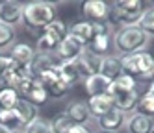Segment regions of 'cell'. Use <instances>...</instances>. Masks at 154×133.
<instances>
[{"label":"cell","mask_w":154,"mask_h":133,"mask_svg":"<svg viewBox=\"0 0 154 133\" xmlns=\"http://www.w3.org/2000/svg\"><path fill=\"white\" fill-rule=\"evenodd\" d=\"M123 74L134 78L137 83H150L154 80V58L149 52H136L128 55H119Z\"/></svg>","instance_id":"cell-1"},{"label":"cell","mask_w":154,"mask_h":133,"mask_svg":"<svg viewBox=\"0 0 154 133\" xmlns=\"http://www.w3.org/2000/svg\"><path fill=\"white\" fill-rule=\"evenodd\" d=\"M145 2L143 0H117L109 6V15H108V24L109 26H132L137 24L141 15L145 13Z\"/></svg>","instance_id":"cell-2"},{"label":"cell","mask_w":154,"mask_h":133,"mask_svg":"<svg viewBox=\"0 0 154 133\" xmlns=\"http://www.w3.org/2000/svg\"><path fill=\"white\" fill-rule=\"evenodd\" d=\"M149 37L137 24L132 26H123L113 33V48L121 55H128V54H136L143 52V48L147 46Z\"/></svg>","instance_id":"cell-3"},{"label":"cell","mask_w":154,"mask_h":133,"mask_svg":"<svg viewBox=\"0 0 154 133\" xmlns=\"http://www.w3.org/2000/svg\"><path fill=\"white\" fill-rule=\"evenodd\" d=\"M56 20V9L52 2H32L24 4L23 22L30 30H43Z\"/></svg>","instance_id":"cell-4"},{"label":"cell","mask_w":154,"mask_h":133,"mask_svg":"<svg viewBox=\"0 0 154 133\" xmlns=\"http://www.w3.org/2000/svg\"><path fill=\"white\" fill-rule=\"evenodd\" d=\"M69 35V26L63 20H54L47 28H43V33L37 37V52L52 54L56 52L58 44Z\"/></svg>","instance_id":"cell-5"},{"label":"cell","mask_w":154,"mask_h":133,"mask_svg":"<svg viewBox=\"0 0 154 133\" xmlns=\"http://www.w3.org/2000/svg\"><path fill=\"white\" fill-rule=\"evenodd\" d=\"M93 28H95V37L85 46V50L97 58H106L113 48V31H112L113 28L108 22H93Z\"/></svg>","instance_id":"cell-6"},{"label":"cell","mask_w":154,"mask_h":133,"mask_svg":"<svg viewBox=\"0 0 154 133\" xmlns=\"http://www.w3.org/2000/svg\"><path fill=\"white\" fill-rule=\"evenodd\" d=\"M35 80H39V83L45 87L48 98H54V100L65 98V96L69 94V91H71V85L65 83V80H63V78L60 76V72H58V65L54 66V69L43 72L39 78H35Z\"/></svg>","instance_id":"cell-7"},{"label":"cell","mask_w":154,"mask_h":133,"mask_svg":"<svg viewBox=\"0 0 154 133\" xmlns=\"http://www.w3.org/2000/svg\"><path fill=\"white\" fill-rule=\"evenodd\" d=\"M15 91L19 93L20 98L28 100V102L34 104L35 107L47 104V100H48V94L45 91V87L39 83V80H35V78H32V76L24 78V80L15 87Z\"/></svg>","instance_id":"cell-8"},{"label":"cell","mask_w":154,"mask_h":133,"mask_svg":"<svg viewBox=\"0 0 154 133\" xmlns=\"http://www.w3.org/2000/svg\"><path fill=\"white\" fill-rule=\"evenodd\" d=\"M85 46L78 41V39H74L71 35H67L60 44H58V48L56 52H54V55H56V59L60 63H65V61H74V59H78L80 55L84 54Z\"/></svg>","instance_id":"cell-9"},{"label":"cell","mask_w":154,"mask_h":133,"mask_svg":"<svg viewBox=\"0 0 154 133\" xmlns=\"http://www.w3.org/2000/svg\"><path fill=\"white\" fill-rule=\"evenodd\" d=\"M80 13L87 22H108L109 6L102 0H85L80 4Z\"/></svg>","instance_id":"cell-10"},{"label":"cell","mask_w":154,"mask_h":133,"mask_svg":"<svg viewBox=\"0 0 154 133\" xmlns=\"http://www.w3.org/2000/svg\"><path fill=\"white\" fill-rule=\"evenodd\" d=\"M23 11H24V4L20 2H13V0L2 2L0 4V22L13 28L19 22H23Z\"/></svg>","instance_id":"cell-11"},{"label":"cell","mask_w":154,"mask_h":133,"mask_svg":"<svg viewBox=\"0 0 154 133\" xmlns=\"http://www.w3.org/2000/svg\"><path fill=\"white\" fill-rule=\"evenodd\" d=\"M126 124V115L119 109H112L100 118H97V126L100 128V131H109V133H117L119 129H123Z\"/></svg>","instance_id":"cell-12"},{"label":"cell","mask_w":154,"mask_h":133,"mask_svg":"<svg viewBox=\"0 0 154 133\" xmlns=\"http://www.w3.org/2000/svg\"><path fill=\"white\" fill-rule=\"evenodd\" d=\"M100 63H102V58H97V55L89 54L87 50H84V54L80 55L78 59H74L76 70H78L80 78H84V80L100 72Z\"/></svg>","instance_id":"cell-13"},{"label":"cell","mask_w":154,"mask_h":133,"mask_svg":"<svg viewBox=\"0 0 154 133\" xmlns=\"http://www.w3.org/2000/svg\"><path fill=\"white\" fill-rule=\"evenodd\" d=\"M60 61L56 59V55L52 54H45V52H35L34 59H32L28 70H30V76L32 78H39L43 72H47L50 69H54Z\"/></svg>","instance_id":"cell-14"},{"label":"cell","mask_w":154,"mask_h":133,"mask_svg":"<svg viewBox=\"0 0 154 133\" xmlns=\"http://www.w3.org/2000/svg\"><path fill=\"white\" fill-rule=\"evenodd\" d=\"M125 128L128 133H154V118L145 117L136 111L130 117H126Z\"/></svg>","instance_id":"cell-15"},{"label":"cell","mask_w":154,"mask_h":133,"mask_svg":"<svg viewBox=\"0 0 154 133\" xmlns=\"http://www.w3.org/2000/svg\"><path fill=\"white\" fill-rule=\"evenodd\" d=\"M65 115L69 117L71 124H76V126H87L91 120V115H89V109H87V104L85 102H71L65 109Z\"/></svg>","instance_id":"cell-16"},{"label":"cell","mask_w":154,"mask_h":133,"mask_svg":"<svg viewBox=\"0 0 154 133\" xmlns=\"http://www.w3.org/2000/svg\"><path fill=\"white\" fill-rule=\"evenodd\" d=\"M87 109H89V115L95 117V118H100L102 115H106L108 111H112L115 105H113V98L112 94H100V96H93L87 100Z\"/></svg>","instance_id":"cell-17"},{"label":"cell","mask_w":154,"mask_h":133,"mask_svg":"<svg viewBox=\"0 0 154 133\" xmlns=\"http://www.w3.org/2000/svg\"><path fill=\"white\" fill-rule=\"evenodd\" d=\"M109 87H112V81L106 80L104 76L100 74H95L89 76L84 80V89H85V94L93 98V96H100V94H108L109 93Z\"/></svg>","instance_id":"cell-18"},{"label":"cell","mask_w":154,"mask_h":133,"mask_svg":"<svg viewBox=\"0 0 154 133\" xmlns=\"http://www.w3.org/2000/svg\"><path fill=\"white\" fill-rule=\"evenodd\" d=\"M139 91L137 89H134V91H128V93H123V94H115L112 96L113 98V105L115 109L119 111H123V113H136V109H137V102H139Z\"/></svg>","instance_id":"cell-19"},{"label":"cell","mask_w":154,"mask_h":133,"mask_svg":"<svg viewBox=\"0 0 154 133\" xmlns=\"http://www.w3.org/2000/svg\"><path fill=\"white\" fill-rule=\"evenodd\" d=\"M34 55H35V50L30 46V44L26 43H19L15 44V46L11 48V52H9V58H11V61L19 66H30L32 59H34Z\"/></svg>","instance_id":"cell-20"},{"label":"cell","mask_w":154,"mask_h":133,"mask_svg":"<svg viewBox=\"0 0 154 133\" xmlns=\"http://www.w3.org/2000/svg\"><path fill=\"white\" fill-rule=\"evenodd\" d=\"M69 35L78 39L84 46L91 43V39L95 37V28H93V22H87V20H80V22H74V24L69 28Z\"/></svg>","instance_id":"cell-21"},{"label":"cell","mask_w":154,"mask_h":133,"mask_svg":"<svg viewBox=\"0 0 154 133\" xmlns=\"http://www.w3.org/2000/svg\"><path fill=\"white\" fill-rule=\"evenodd\" d=\"M13 109H15V113H17V117L20 120V124H23V128H28L34 120H37V107L34 104H30L24 98H19V102H17V105Z\"/></svg>","instance_id":"cell-22"},{"label":"cell","mask_w":154,"mask_h":133,"mask_svg":"<svg viewBox=\"0 0 154 133\" xmlns=\"http://www.w3.org/2000/svg\"><path fill=\"white\" fill-rule=\"evenodd\" d=\"M100 76H104L106 80L113 81L117 80V78L123 74V70H121V61H119V55H106V58H102V63H100V72H98Z\"/></svg>","instance_id":"cell-23"},{"label":"cell","mask_w":154,"mask_h":133,"mask_svg":"<svg viewBox=\"0 0 154 133\" xmlns=\"http://www.w3.org/2000/svg\"><path fill=\"white\" fill-rule=\"evenodd\" d=\"M137 89V81L134 78H130L126 74H121L117 80L112 81V87H109V94L115 96V94H123V93H128V91H134Z\"/></svg>","instance_id":"cell-24"},{"label":"cell","mask_w":154,"mask_h":133,"mask_svg":"<svg viewBox=\"0 0 154 133\" xmlns=\"http://www.w3.org/2000/svg\"><path fill=\"white\" fill-rule=\"evenodd\" d=\"M58 72H60V76L65 80V83L67 85H76L82 78H80V74H78V70H76V65H74V61H65V63H58Z\"/></svg>","instance_id":"cell-25"},{"label":"cell","mask_w":154,"mask_h":133,"mask_svg":"<svg viewBox=\"0 0 154 133\" xmlns=\"http://www.w3.org/2000/svg\"><path fill=\"white\" fill-rule=\"evenodd\" d=\"M0 128H6L8 131L24 129L15 113V109H0Z\"/></svg>","instance_id":"cell-26"},{"label":"cell","mask_w":154,"mask_h":133,"mask_svg":"<svg viewBox=\"0 0 154 133\" xmlns=\"http://www.w3.org/2000/svg\"><path fill=\"white\" fill-rule=\"evenodd\" d=\"M137 113L145 115V117H150L154 118V94L145 91L141 96H139V102H137Z\"/></svg>","instance_id":"cell-27"},{"label":"cell","mask_w":154,"mask_h":133,"mask_svg":"<svg viewBox=\"0 0 154 133\" xmlns=\"http://www.w3.org/2000/svg\"><path fill=\"white\" fill-rule=\"evenodd\" d=\"M19 93L15 89H9V87H2L0 91V109H13L19 102Z\"/></svg>","instance_id":"cell-28"},{"label":"cell","mask_w":154,"mask_h":133,"mask_svg":"<svg viewBox=\"0 0 154 133\" xmlns=\"http://www.w3.org/2000/svg\"><path fill=\"white\" fill-rule=\"evenodd\" d=\"M137 26L147 33V37H154V6L145 9V13L141 15Z\"/></svg>","instance_id":"cell-29"},{"label":"cell","mask_w":154,"mask_h":133,"mask_svg":"<svg viewBox=\"0 0 154 133\" xmlns=\"http://www.w3.org/2000/svg\"><path fill=\"white\" fill-rule=\"evenodd\" d=\"M50 126H52V131H54V133H65L72 124H71L69 117L65 115V111H61V113H56V115L52 117Z\"/></svg>","instance_id":"cell-30"},{"label":"cell","mask_w":154,"mask_h":133,"mask_svg":"<svg viewBox=\"0 0 154 133\" xmlns=\"http://www.w3.org/2000/svg\"><path fill=\"white\" fill-rule=\"evenodd\" d=\"M24 133H54L52 131V126L48 120H43V118H37L34 120L28 128H24Z\"/></svg>","instance_id":"cell-31"},{"label":"cell","mask_w":154,"mask_h":133,"mask_svg":"<svg viewBox=\"0 0 154 133\" xmlns=\"http://www.w3.org/2000/svg\"><path fill=\"white\" fill-rule=\"evenodd\" d=\"M13 39H15V30L11 26L0 22V48L9 46V44L13 43Z\"/></svg>","instance_id":"cell-32"},{"label":"cell","mask_w":154,"mask_h":133,"mask_svg":"<svg viewBox=\"0 0 154 133\" xmlns=\"http://www.w3.org/2000/svg\"><path fill=\"white\" fill-rule=\"evenodd\" d=\"M11 65H13V61H11V58H9V55L0 54V81H2V76H4V72H6V70H8Z\"/></svg>","instance_id":"cell-33"},{"label":"cell","mask_w":154,"mask_h":133,"mask_svg":"<svg viewBox=\"0 0 154 133\" xmlns=\"http://www.w3.org/2000/svg\"><path fill=\"white\" fill-rule=\"evenodd\" d=\"M65 133H91V129L87 128V126H76V124H72Z\"/></svg>","instance_id":"cell-34"},{"label":"cell","mask_w":154,"mask_h":133,"mask_svg":"<svg viewBox=\"0 0 154 133\" xmlns=\"http://www.w3.org/2000/svg\"><path fill=\"white\" fill-rule=\"evenodd\" d=\"M0 133H9V131H8L6 128H0Z\"/></svg>","instance_id":"cell-35"},{"label":"cell","mask_w":154,"mask_h":133,"mask_svg":"<svg viewBox=\"0 0 154 133\" xmlns=\"http://www.w3.org/2000/svg\"><path fill=\"white\" fill-rule=\"evenodd\" d=\"M9 133H24V129H17V131H9Z\"/></svg>","instance_id":"cell-36"},{"label":"cell","mask_w":154,"mask_h":133,"mask_svg":"<svg viewBox=\"0 0 154 133\" xmlns=\"http://www.w3.org/2000/svg\"><path fill=\"white\" fill-rule=\"evenodd\" d=\"M2 87H4V85H2V81H0V91H2Z\"/></svg>","instance_id":"cell-37"},{"label":"cell","mask_w":154,"mask_h":133,"mask_svg":"<svg viewBox=\"0 0 154 133\" xmlns=\"http://www.w3.org/2000/svg\"><path fill=\"white\" fill-rule=\"evenodd\" d=\"M98 133H109V131H98Z\"/></svg>","instance_id":"cell-38"},{"label":"cell","mask_w":154,"mask_h":133,"mask_svg":"<svg viewBox=\"0 0 154 133\" xmlns=\"http://www.w3.org/2000/svg\"><path fill=\"white\" fill-rule=\"evenodd\" d=\"M152 58H154V54H152Z\"/></svg>","instance_id":"cell-39"}]
</instances>
